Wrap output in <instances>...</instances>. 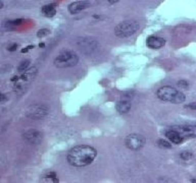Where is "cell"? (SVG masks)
Masks as SVG:
<instances>
[{"mask_svg": "<svg viewBox=\"0 0 196 183\" xmlns=\"http://www.w3.org/2000/svg\"><path fill=\"white\" fill-rule=\"evenodd\" d=\"M146 142V139L143 135L137 134V133H132L129 134L125 138V145L129 150L132 151H139L144 147Z\"/></svg>", "mask_w": 196, "mask_h": 183, "instance_id": "8992f818", "label": "cell"}, {"mask_svg": "<svg viewBox=\"0 0 196 183\" xmlns=\"http://www.w3.org/2000/svg\"><path fill=\"white\" fill-rule=\"evenodd\" d=\"M17 49H18V44H13V45H10L9 47H7V50L10 51V52H13Z\"/></svg>", "mask_w": 196, "mask_h": 183, "instance_id": "7402d4cb", "label": "cell"}, {"mask_svg": "<svg viewBox=\"0 0 196 183\" xmlns=\"http://www.w3.org/2000/svg\"><path fill=\"white\" fill-rule=\"evenodd\" d=\"M146 44H147V46L150 49H159L164 46V44H166V40L163 38H159V37L150 36L147 39V41H146Z\"/></svg>", "mask_w": 196, "mask_h": 183, "instance_id": "30bf717a", "label": "cell"}, {"mask_svg": "<svg viewBox=\"0 0 196 183\" xmlns=\"http://www.w3.org/2000/svg\"><path fill=\"white\" fill-rule=\"evenodd\" d=\"M117 111L120 113V114H125V113H128L131 109V102L127 99H122L117 103Z\"/></svg>", "mask_w": 196, "mask_h": 183, "instance_id": "7c38bea8", "label": "cell"}, {"mask_svg": "<svg viewBox=\"0 0 196 183\" xmlns=\"http://www.w3.org/2000/svg\"><path fill=\"white\" fill-rule=\"evenodd\" d=\"M178 85H179L180 88H182V89H187L188 88V83H187L186 80L182 79V80L178 81Z\"/></svg>", "mask_w": 196, "mask_h": 183, "instance_id": "44dd1931", "label": "cell"}, {"mask_svg": "<svg viewBox=\"0 0 196 183\" xmlns=\"http://www.w3.org/2000/svg\"><path fill=\"white\" fill-rule=\"evenodd\" d=\"M166 136L168 137V139L170 142H172L173 143H175V145H180L183 141H184V137L179 133V132H177L176 130L174 129H171L168 130L166 132Z\"/></svg>", "mask_w": 196, "mask_h": 183, "instance_id": "8fae6325", "label": "cell"}, {"mask_svg": "<svg viewBox=\"0 0 196 183\" xmlns=\"http://www.w3.org/2000/svg\"><path fill=\"white\" fill-rule=\"evenodd\" d=\"M49 113V108L46 105L37 104L30 106L26 111V116L31 119H43Z\"/></svg>", "mask_w": 196, "mask_h": 183, "instance_id": "5b68a950", "label": "cell"}, {"mask_svg": "<svg viewBox=\"0 0 196 183\" xmlns=\"http://www.w3.org/2000/svg\"><path fill=\"white\" fill-rule=\"evenodd\" d=\"M39 46H40V47H41V48H44V46H45V44H44V43H40V44H39Z\"/></svg>", "mask_w": 196, "mask_h": 183, "instance_id": "83f0119b", "label": "cell"}, {"mask_svg": "<svg viewBox=\"0 0 196 183\" xmlns=\"http://www.w3.org/2000/svg\"><path fill=\"white\" fill-rule=\"evenodd\" d=\"M0 97H1V100H0V103H1V104H4L6 101L8 100V98H7L6 95H4V94H2Z\"/></svg>", "mask_w": 196, "mask_h": 183, "instance_id": "603a6c76", "label": "cell"}, {"mask_svg": "<svg viewBox=\"0 0 196 183\" xmlns=\"http://www.w3.org/2000/svg\"><path fill=\"white\" fill-rule=\"evenodd\" d=\"M185 107L186 108H189V109H194V110H196V103H191L189 105H186Z\"/></svg>", "mask_w": 196, "mask_h": 183, "instance_id": "cb8c5ba5", "label": "cell"}, {"mask_svg": "<svg viewBox=\"0 0 196 183\" xmlns=\"http://www.w3.org/2000/svg\"><path fill=\"white\" fill-rule=\"evenodd\" d=\"M157 143H158V146L161 147H166V149H171L172 147V145L168 142L164 141V139H159L158 142H157Z\"/></svg>", "mask_w": 196, "mask_h": 183, "instance_id": "d6986e66", "label": "cell"}, {"mask_svg": "<svg viewBox=\"0 0 196 183\" xmlns=\"http://www.w3.org/2000/svg\"><path fill=\"white\" fill-rule=\"evenodd\" d=\"M41 11L46 17H52L56 14V5L54 4V3L44 5L43 7H42Z\"/></svg>", "mask_w": 196, "mask_h": 183, "instance_id": "4fadbf2b", "label": "cell"}, {"mask_svg": "<svg viewBox=\"0 0 196 183\" xmlns=\"http://www.w3.org/2000/svg\"><path fill=\"white\" fill-rule=\"evenodd\" d=\"M21 77L20 76H13V79H11V81H13V83H18V79H20Z\"/></svg>", "mask_w": 196, "mask_h": 183, "instance_id": "484cf974", "label": "cell"}, {"mask_svg": "<svg viewBox=\"0 0 196 183\" xmlns=\"http://www.w3.org/2000/svg\"><path fill=\"white\" fill-rule=\"evenodd\" d=\"M34 48V46H28L27 48H24V49H22V53H27L29 51L30 49H33Z\"/></svg>", "mask_w": 196, "mask_h": 183, "instance_id": "d4e9b609", "label": "cell"}, {"mask_svg": "<svg viewBox=\"0 0 196 183\" xmlns=\"http://www.w3.org/2000/svg\"><path fill=\"white\" fill-rule=\"evenodd\" d=\"M42 181L43 182H54V183H56V182H58L59 180H58V178H57L56 174L51 172V173H49L47 175H45V176H43Z\"/></svg>", "mask_w": 196, "mask_h": 183, "instance_id": "9a60e30c", "label": "cell"}, {"mask_svg": "<svg viewBox=\"0 0 196 183\" xmlns=\"http://www.w3.org/2000/svg\"><path fill=\"white\" fill-rule=\"evenodd\" d=\"M139 26V22L136 21L122 22L114 28V34L118 38H128L135 34Z\"/></svg>", "mask_w": 196, "mask_h": 183, "instance_id": "277c9868", "label": "cell"}, {"mask_svg": "<svg viewBox=\"0 0 196 183\" xmlns=\"http://www.w3.org/2000/svg\"><path fill=\"white\" fill-rule=\"evenodd\" d=\"M192 182H196V180H195V179H193V180H191Z\"/></svg>", "mask_w": 196, "mask_h": 183, "instance_id": "f1b7e54d", "label": "cell"}, {"mask_svg": "<svg viewBox=\"0 0 196 183\" xmlns=\"http://www.w3.org/2000/svg\"><path fill=\"white\" fill-rule=\"evenodd\" d=\"M36 75H37V68L36 67H33V68H29L28 70H26L20 77H21V79L23 81L29 83V81L34 79V77L36 76Z\"/></svg>", "mask_w": 196, "mask_h": 183, "instance_id": "5bb4252c", "label": "cell"}, {"mask_svg": "<svg viewBox=\"0 0 196 183\" xmlns=\"http://www.w3.org/2000/svg\"><path fill=\"white\" fill-rule=\"evenodd\" d=\"M172 129L179 132L184 138L185 137H196V125H175L171 127Z\"/></svg>", "mask_w": 196, "mask_h": 183, "instance_id": "ba28073f", "label": "cell"}, {"mask_svg": "<svg viewBox=\"0 0 196 183\" xmlns=\"http://www.w3.org/2000/svg\"><path fill=\"white\" fill-rule=\"evenodd\" d=\"M89 6H90L89 1L83 0V1H76V2L71 3V4L68 5V11H70L71 14H77V13L81 12V11L87 9Z\"/></svg>", "mask_w": 196, "mask_h": 183, "instance_id": "9c48e42d", "label": "cell"}, {"mask_svg": "<svg viewBox=\"0 0 196 183\" xmlns=\"http://www.w3.org/2000/svg\"><path fill=\"white\" fill-rule=\"evenodd\" d=\"M29 66H30V60H25V61H23L20 64V66L18 67V70L21 72H25L26 70L29 69Z\"/></svg>", "mask_w": 196, "mask_h": 183, "instance_id": "e0dca14e", "label": "cell"}, {"mask_svg": "<svg viewBox=\"0 0 196 183\" xmlns=\"http://www.w3.org/2000/svg\"><path fill=\"white\" fill-rule=\"evenodd\" d=\"M23 22H24V19H13V21H8L4 24V26L7 29H13V28H15V26L23 24Z\"/></svg>", "mask_w": 196, "mask_h": 183, "instance_id": "2e32d148", "label": "cell"}, {"mask_svg": "<svg viewBox=\"0 0 196 183\" xmlns=\"http://www.w3.org/2000/svg\"><path fill=\"white\" fill-rule=\"evenodd\" d=\"M157 98L164 102H170L174 104H182L185 101L186 97L182 92L170 85H164L157 89L156 92Z\"/></svg>", "mask_w": 196, "mask_h": 183, "instance_id": "7a4b0ae2", "label": "cell"}, {"mask_svg": "<svg viewBox=\"0 0 196 183\" xmlns=\"http://www.w3.org/2000/svg\"><path fill=\"white\" fill-rule=\"evenodd\" d=\"M97 156V151L87 145L76 146L68 151V163L73 167H85L90 165Z\"/></svg>", "mask_w": 196, "mask_h": 183, "instance_id": "6da1fadb", "label": "cell"}, {"mask_svg": "<svg viewBox=\"0 0 196 183\" xmlns=\"http://www.w3.org/2000/svg\"><path fill=\"white\" fill-rule=\"evenodd\" d=\"M49 33H50V31H49L48 29H41V30L38 31L37 37L38 38H43V37L47 36V35H49Z\"/></svg>", "mask_w": 196, "mask_h": 183, "instance_id": "ac0fdd59", "label": "cell"}, {"mask_svg": "<svg viewBox=\"0 0 196 183\" xmlns=\"http://www.w3.org/2000/svg\"><path fill=\"white\" fill-rule=\"evenodd\" d=\"M79 56L73 51H63L54 59V65L57 68H68L78 64Z\"/></svg>", "mask_w": 196, "mask_h": 183, "instance_id": "3957f363", "label": "cell"}, {"mask_svg": "<svg viewBox=\"0 0 196 183\" xmlns=\"http://www.w3.org/2000/svg\"><path fill=\"white\" fill-rule=\"evenodd\" d=\"M23 137L31 145H40L43 141V134L42 132L37 129H29L24 132Z\"/></svg>", "mask_w": 196, "mask_h": 183, "instance_id": "52a82bcc", "label": "cell"}, {"mask_svg": "<svg viewBox=\"0 0 196 183\" xmlns=\"http://www.w3.org/2000/svg\"><path fill=\"white\" fill-rule=\"evenodd\" d=\"M106 1L108 3H110V4H114V3H117L118 0H106Z\"/></svg>", "mask_w": 196, "mask_h": 183, "instance_id": "4316f807", "label": "cell"}, {"mask_svg": "<svg viewBox=\"0 0 196 183\" xmlns=\"http://www.w3.org/2000/svg\"><path fill=\"white\" fill-rule=\"evenodd\" d=\"M181 158L183 160H185V161H188V160H190L192 158V153H190V152H183V153H181Z\"/></svg>", "mask_w": 196, "mask_h": 183, "instance_id": "ffe728a7", "label": "cell"}]
</instances>
